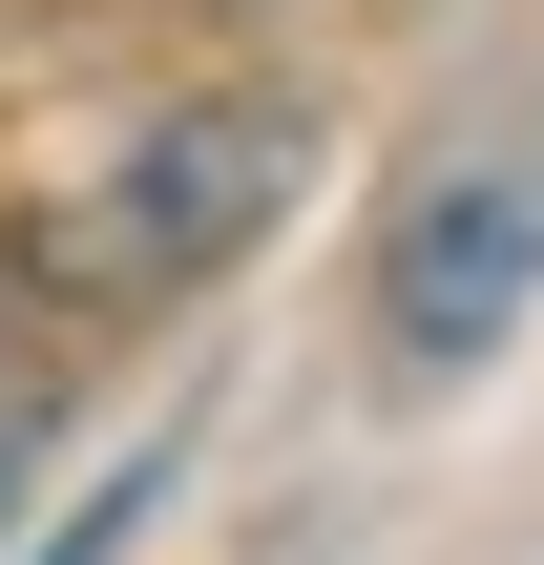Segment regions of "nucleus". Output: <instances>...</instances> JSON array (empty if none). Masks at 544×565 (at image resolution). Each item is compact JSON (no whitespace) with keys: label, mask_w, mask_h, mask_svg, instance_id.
Wrapping results in <instances>:
<instances>
[{"label":"nucleus","mask_w":544,"mask_h":565,"mask_svg":"<svg viewBox=\"0 0 544 565\" xmlns=\"http://www.w3.org/2000/svg\"><path fill=\"white\" fill-rule=\"evenodd\" d=\"M524 315H544V105H482L377 210V356L398 377H482Z\"/></svg>","instance_id":"2"},{"label":"nucleus","mask_w":544,"mask_h":565,"mask_svg":"<svg viewBox=\"0 0 544 565\" xmlns=\"http://www.w3.org/2000/svg\"><path fill=\"white\" fill-rule=\"evenodd\" d=\"M294 189H314V105H294V84H168V105L84 126V168H42L0 252H21V294H63V315H147V294L252 273V252L294 231Z\"/></svg>","instance_id":"1"},{"label":"nucleus","mask_w":544,"mask_h":565,"mask_svg":"<svg viewBox=\"0 0 544 565\" xmlns=\"http://www.w3.org/2000/svg\"><path fill=\"white\" fill-rule=\"evenodd\" d=\"M168 461H189V440H147V461H105V482H84V503H63V524H42L21 565H105L126 524H147V503H168Z\"/></svg>","instance_id":"3"}]
</instances>
